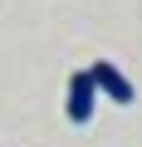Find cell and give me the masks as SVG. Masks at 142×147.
<instances>
[{
  "instance_id": "obj_1",
  "label": "cell",
  "mask_w": 142,
  "mask_h": 147,
  "mask_svg": "<svg viewBox=\"0 0 142 147\" xmlns=\"http://www.w3.org/2000/svg\"><path fill=\"white\" fill-rule=\"evenodd\" d=\"M98 79H93V69H79V74H69V98H64V113H69V123L74 127H83L88 118H93V108H98Z\"/></svg>"
},
{
  "instance_id": "obj_2",
  "label": "cell",
  "mask_w": 142,
  "mask_h": 147,
  "mask_svg": "<svg viewBox=\"0 0 142 147\" xmlns=\"http://www.w3.org/2000/svg\"><path fill=\"white\" fill-rule=\"evenodd\" d=\"M93 79H98V93L108 98V103H118V108H127L137 93H132V84H127V74L118 69V64H108V59H98L93 64Z\"/></svg>"
}]
</instances>
